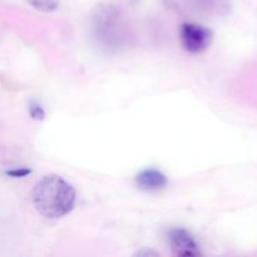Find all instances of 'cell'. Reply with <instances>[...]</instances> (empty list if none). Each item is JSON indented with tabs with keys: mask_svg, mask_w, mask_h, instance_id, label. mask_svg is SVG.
Here are the masks:
<instances>
[{
	"mask_svg": "<svg viewBox=\"0 0 257 257\" xmlns=\"http://www.w3.org/2000/svg\"><path fill=\"white\" fill-rule=\"evenodd\" d=\"M75 190L57 175L40 178L33 190V203L38 212L48 218H59L69 213L75 205Z\"/></svg>",
	"mask_w": 257,
	"mask_h": 257,
	"instance_id": "cell-1",
	"label": "cell"
},
{
	"mask_svg": "<svg viewBox=\"0 0 257 257\" xmlns=\"http://www.w3.org/2000/svg\"><path fill=\"white\" fill-rule=\"evenodd\" d=\"M213 39V32L202 25L183 23L181 27V43L185 50L192 54L202 53L210 47Z\"/></svg>",
	"mask_w": 257,
	"mask_h": 257,
	"instance_id": "cell-2",
	"label": "cell"
},
{
	"mask_svg": "<svg viewBox=\"0 0 257 257\" xmlns=\"http://www.w3.org/2000/svg\"><path fill=\"white\" fill-rule=\"evenodd\" d=\"M171 248L175 256L178 257H197L201 256L197 242L193 236L185 228H173L168 233Z\"/></svg>",
	"mask_w": 257,
	"mask_h": 257,
	"instance_id": "cell-3",
	"label": "cell"
},
{
	"mask_svg": "<svg viewBox=\"0 0 257 257\" xmlns=\"http://www.w3.org/2000/svg\"><path fill=\"white\" fill-rule=\"evenodd\" d=\"M136 183L142 190L157 191L166 187L167 177L157 170H145L138 173L137 177H136Z\"/></svg>",
	"mask_w": 257,
	"mask_h": 257,
	"instance_id": "cell-4",
	"label": "cell"
},
{
	"mask_svg": "<svg viewBox=\"0 0 257 257\" xmlns=\"http://www.w3.org/2000/svg\"><path fill=\"white\" fill-rule=\"evenodd\" d=\"M34 9L43 13H52L59 7V0H27Z\"/></svg>",
	"mask_w": 257,
	"mask_h": 257,
	"instance_id": "cell-5",
	"label": "cell"
},
{
	"mask_svg": "<svg viewBox=\"0 0 257 257\" xmlns=\"http://www.w3.org/2000/svg\"><path fill=\"white\" fill-rule=\"evenodd\" d=\"M28 110H29V114L33 119L43 120L45 118V112L44 109H43V107L39 104V103L34 102V100H32V102L29 103Z\"/></svg>",
	"mask_w": 257,
	"mask_h": 257,
	"instance_id": "cell-6",
	"label": "cell"
},
{
	"mask_svg": "<svg viewBox=\"0 0 257 257\" xmlns=\"http://www.w3.org/2000/svg\"><path fill=\"white\" fill-rule=\"evenodd\" d=\"M32 171L27 167H19V168H13V170H8L5 172V175L9 176V177L13 178H23V177H27L28 175H30Z\"/></svg>",
	"mask_w": 257,
	"mask_h": 257,
	"instance_id": "cell-7",
	"label": "cell"
},
{
	"mask_svg": "<svg viewBox=\"0 0 257 257\" xmlns=\"http://www.w3.org/2000/svg\"><path fill=\"white\" fill-rule=\"evenodd\" d=\"M136 256H140V257H147V256H160V253L158 252H155V251L152 250H147V248H143V250L138 251L137 253H136Z\"/></svg>",
	"mask_w": 257,
	"mask_h": 257,
	"instance_id": "cell-8",
	"label": "cell"
}]
</instances>
